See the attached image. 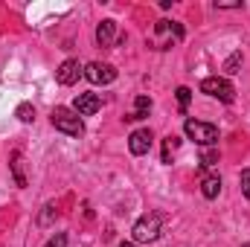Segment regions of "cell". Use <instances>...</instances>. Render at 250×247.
<instances>
[{
	"label": "cell",
	"instance_id": "obj_12",
	"mask_svg": "<svg viewBox=\"0 0 250 247\" xmlns=\"http://www.w3.org/2000/svg\"><path fill=\"white\" fill-rule=\"evenodd\" d=\"M218 192H221V178L218 175H207L204 181H201V195L204 198H218Z\"/></svg>",
	"mask_w": 250,
	"mask_h": 247
},
{
	"label": "cell",
	"instance_id": "obj_14",
	"mask_svg": "<svg viewBox=\"0 0 250 247\" xmlns=\"http://www.w3.org/2000/svg\"><path fill=\"white\" fill-rule=\"evenodd\" d=\"M56 218H59V206H56V204H44V212L38 215V224H41V227H50Z\"/></svg>",
	"mask_w": 250,
	"mask_h": 247
},
{
	"label": "cell",
	"instance_id": "obj_16",
	"mask_svg": "<svg viewBox=\"0 0 250 247\" xmlns=\"http://www.w3.org/2000/svg\"><path fill=\"white\" fill-rule=\"evenodd\" d=\"M15 117H18L21 123H35V108H32L29 102H23V105H18V111H15Z\"/></svg>",
	"mask_w": 250,
	"mask_h": 247
},
{
	"label": "cell",
	"instance_id": "obj_10",
	"mask_svg": "<svg viewBox=\"0 0 250 247\" xmlns=\"http://www.w3.org/2000/svg\"><path fill=\"white\" fill-rule=\"evenodd\" d=\"M114 35H117V21H102L99 26H96V44L99 47H111L114 44Z\"/></svg>",
	"mask_w": 250,
	"mask_h": 247
},
{
	"label": "cell",
	"instance_id": "obj_18",
	"mask_svg": "<svg viewBox=\"0 0 250 247\" xmlns=\"http://www.w3.org/2000/svg\"><path fill=\"white\" fill-rule=\"evenodd\" d=\"M175 96H178V105H181V114H187V108H189V99H192V90H189V87H178V90H175Z\"/></svg>",
	"mask_w": 250,
	"mask_h": 247
},
{
	"label": "cell",
	"instance_id": "obj_21",
	"mask_svg": "<svg viewBox=\"0 0 250 247\" xmlns=\"http://www.w3.org/2000/svg\"><path fill=\"white\" fill-rule=\"evenodd\" d=\"M239 184H242V192H245V198L250 201V169H245V172H242Z\"/></svg>",
	"mask_w": 250,
	"mask_h": 247
},
{
	"label": "cell",
	"instance_id": "obj_17",
	"mask_svg": "<svg viewBox=\"0 0 250 247\" xmlns=\"http://www.w3.org/2000/svg\"><path fill=\"white\" fill-rule=\"evenodd\" d=\"M239 67H242V53H233V56L224 62V73L233 76V73H239Z\"/></svg>",
	"mask_w": 250,
	"mask_h": 247
},
{
	"label": "cell",
	"instance_id": "obj_23",
	"mask_svg": "<svg viewBox=\"0 0 250 247\" xmlns=\"http://www.w3.org/2000/svg\"><path fill=\"white\" fill-rule=\"evenodd\" d=\"M120 247H134V245H131V242H123V245H120Z\"/></svg>",
	"mask_w": 250,
	"mask_h": 247
},
{
	"label": "cell",
	"instance_id": "obj_2",
	"mask_svg": "<svg viewBox=\"0 0 250 247\" xmlns=\"http://www.w3.org/2000/svg\"><path fill=\"white\" fill-rule=\"evenodd\" d=\"M160 230H163L160 215H157V212H148V215H143V218L131 227V236H134V242H140V245H151V242L160 239Z\"/></svg>",
	"mask_w": 250,
	"mask_h": 247
},
{
	"label": "cell",
	"instance_id": "obj_5",
	"mask_svg": "<svg viewBox=\"0 0 250 247\" xmlns=\"http://www.w3.org/2000/svg\"><path fill=\"white\" fill-rule=\"evenodd\" d=\"M201 93H207L212 99H221V102H233L236 99V87L230 84V79H221V76H207L201 82Z\"/></svg>",
	"mask_w": 250,
	"mask_h": 247
},
{
	"label": "cell",
	"instance_id": "obj_15",
	"mask_svg": "<svg viewBox=\"0 0 250 247\" xmlns=\"http://www.w3.org/2000/svg\"><path fill=\"white\" fill-rule=\"evenodd\" d=\"M181 145V140L175 137V134H169L166 140H163V163H172V151Z\"/></svg>",
	"mask_w": 250,
	"mask_h": 247
},
{
	"label": "cell",
	"instance_id": "obj_9",
	"mask_svg": "<svg viewBox=\"0 0 250 247\" xmlns=\"http://www.w3.org/2000/svg\"><path fill=\"white\" fill-rule=\"evenodd\" d=\"M99 108H102V99H99L96 93H79L76 102H73V111H76L79 117H93Z\"/></svg>",
	"mask_w": 250,
	"mask_h": 247
},
{
	"label": "cell",
	"instance_id": "obj_3",
	"mask_svg": "<svg viewBox=\"0 0 250 247\" xmlns=\"http://www.w3.org/2000/svg\"><path fill=\"white\" fill-rule=\"evenodd\" d=\"M178 41H184V26L178 21H157V26H154V44H157V50H169Z\"/></svg>",
	"mask_w": 250,
	"mask_h": 247
},
{
	"label": "cell",
	"instance_id": "obj_4",
	"mask_svg": "<svg viewBox=\"0 0 250 247\" xmlns=\"http://www.w3.org/2000/svg\"><path fill=\"white\" fill-rule=\"evenodd\" d=\"M189 140H195L198 145H215L218 143V128L212 123H201V120H187L184 123Z\"/></svg>",
	"mask_w": 250,
	"mask_h": 247
},
{
	"label": "cell",
	"instance_id": "obj_11",
	"mask_svg": "<svg viewBox=\"0 0 250 247\" xmlns=\"http://www.w3.org/2000/svg\"><path fill=\"white\" fill-rule=\"evenodd\" d=\"M148 111H151V99H148V96H137V99H134V114H128L125 120H128V123L146 120V117H148Z\"/></svg>",
	"mask_w": 250,
	"mask_h": 247
},
{
	"label": "cell",
	"instance_id": "obj_1",
	"mask_svg": "<svg viewBox=\"0 0 250 247\" xmlns=\"http://www.w3.org/2000/svg\"><path fill=\"white\" fill-rule=\"evenodd\" d=\"M50 123H53L56 131H62L67 137H82L84 134V120L73 108H56L53 117H50Z\"/></svg>",
	"mask_w": 250,
	"mask_h": 247
},
{
	"label": "cell",
	"instance_id": "obj_13",
	"mask_svg": "<svg viewBox=\"0 0 250 247\" xmlns=\"http://www.w3.org/2000/svg\"><path fill=\"white\" fill-rule=\"evenodd\" d=\"M12 172H15V184L26 186V175H23V154H21V151H12Z\"/></svg>",
	"mask_w": 250,
	"mask_h": 247
},
{
	"label": "cell",
	"instance_id": "obj_24",
	"mask_svg": "<svg viewBox=\"0 0 250 247\" xmlns=\"http://www.w3.org/2000/svg\"><path fill=\"white\" fill-rule=\"evenodd\" d=\"M245 247H250V245H245Z\"/></svg>",
	"mask_w": 250,
	"mask_h": 247
},
{
	"label": "cell",
	"instance_id": "obj_8",
	"mask_svg": "<svg viewBox=\"0 0 250 247\" xmlns=\"http://www.w3.org/2000/svg\"><path fill=\"white\" fill-rule=\"evenodd\" d=\"M82 76H84V67L76 62V59H67V62H62V67L56 70V79H59V84H64V87L76 84Z\"/></svg>",
	"mask_w": 250,
	"mask_h": 247
},
{
	"label": "cell",
	"instance_id": "obj_22",
	"mask_svg": "<svg viewBox=\"0 0 250 247\" xmlns=\"http://www.w3.org/2000/svg\"><path fill=\"white\" fill-rule=\"evenodd\" d=\"M215 9H242V3L239 0H218Z\"/></svg>",
	"mask_w": 250,
	"mask_h": 247
},
{
	"label": "cell",
	"instance_id": "obj_19",
	"mask_svg": "<svg viewBox=\"0 0 250 247\" xmlns=\"http://www.w3.org/2000/svg\"><path fill=\"white\" fill-rule=\"evenodd\" d=\"M215 163H218V151H215V148H209V151L201 154V169H209V166H215Z\"/></svg>",
	"mask_w": 250,
	"mask_h": 247
},
{
	"label": "cell",
	"instance_id": "obj_20",
	"mask_svg": "<svg viewBox=\"0 0 250 247\" xmlns=\"http://www.w3.org/2000/svg\"><path fill=\"white\" fill-rule=\"evenodd\" d=\"M44 247H67V233H56V236H53Z\"/></svg>",
	"mask_w": 250,
	"mask_h": 247
},
{
	"label": "cell",
	"instance_id": "obj_6",
	"mask_svg": "<svg viewBox=\"0 0 250 247\" xmlns=\"http://www.w3.org/2000/svg\"><path fill=\"white\" fill-rule=\"evenodd\" d=\"M84 79L93 82V84H111L117 79V67L105 64V62H90L84 67Z\"/></svg>",
	"mask_w": 250,
	"mask_h": 247
},
{
	"label": "cell",
	"instance_id": "obj_7",
	"mask_svg": "<svg viewBox=\"0 0 250 247\" xmlns=\"http://www.w3.org/2000/svg\"><path fill=\"white\" fill-rule=\"evenodd\" d=\"M151 143H154V137H151L148 128H137V131H131V137H128V148H131V154H137V157L148 154V151H151Z\"/></svg>",
	"mask_w": 250,
	"mask_h": 247
}]
</instances>
